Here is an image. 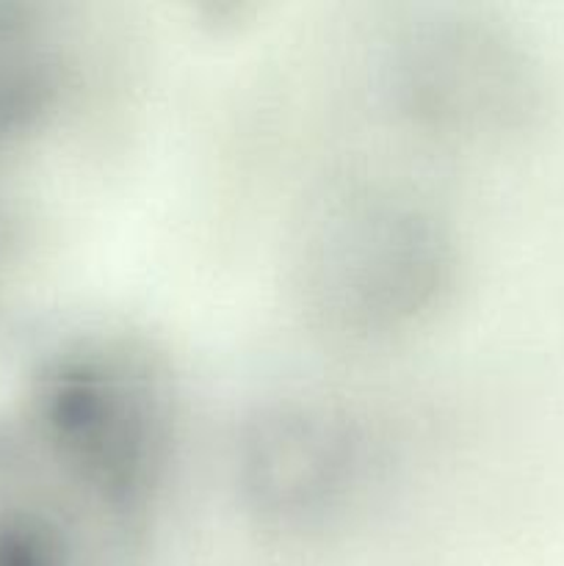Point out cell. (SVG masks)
<instances>
[{
    "label": "cell",
    "mask_w": 564,
    "mask_h": 566,
    "mask_svg": "<svg viewBox=\"0 0 564 566\" xmlns=\"http://www.w3.org/2000/svg\"><path fill=\"white\" fill-rule=\"evenodd\" d=\"M20 44L17 28L0 20V130L14 125L17 116L31 105L36 88V66Z\"/></svg>",
    "instance_id": "cell-1"
}]
</instances>
